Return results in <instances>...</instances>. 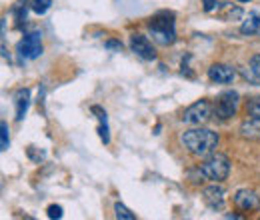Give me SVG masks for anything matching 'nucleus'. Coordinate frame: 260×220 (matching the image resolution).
Wrapping results in <instances>:
<instances>
[{"mask_svg":"<svg viewBox=\"0 0 260 220\" xmlns=\"http://www.w3.org/2000/svg\"><path fill=\"white\" fill-rule=\"evenodd\" d=\"M10 130H8V124L2 120L0 122V150L4 152V150H8V146H10V134H8Z\"/></svg>","mask_w":260,"mask_h":220,"instance_id":"nucleus-18","label":"nucleus"},{"mask_svg":"<svg viewBox=\"0 0 260 220\" xmlns=\"http://www.w3.org/2000/svg\"><path fill=\"white\" fill-rule=\"evenodd\" d=\"M14 102H16V122H22L26 112H28V104H30V90L28 88H20L16 96H14Z\"/></svg>","mask_w":260,"mask_h":220,"instance_id":"nucleus-12","label":"nucleus"},{"mask_svg":"<svg viewBox=\"0 0 260 220\" xmlns=\"http://www.w3.org/2000/svg\"><path fill=\"white\" fill-rule=\"evenodd\" d=\"M238 2H250V0H238Z\"/></svg>","mask_w":260,"mask_h":220,"instance_id":"nucleus-24","label":"nucleus"},{"mask_svg":"<svg viewBox=\"0 0 260 220\" xmlns=\"http://www.w3.org/2000/svg\"><path fill=\"white\" fill-rule=\"evenodd\" d=\"M240 136L246 138V140H260V118H254V116H248L240 122V128H238Z\"/></svg>","mask_w":260,"mask_h":220,"instance_id":"nucleus-11","label":"nucleus"},{"mask_svg":"<svg viewBox=\"0 0 260 220\" xmlns=\"http://www.w3.org/2000/svg\"><path fill=\"white\" fill-rule=\"evenodd\" d=\"M106 48H110V50H120V48H122V44H120V42L110 40V42H106Z\"/></svg>","mask_w":260,"mask_h":220,"instance_id":"nucleus-23","label":"nucleus"},{"mask_svg":"<svg viewBox=\"0 0 260 220\" xmlns=\"http://www.w3.org/2000/svg\"><path fill=\"white\" fill-rule=\"evenodd\" d=\"M260 30V12H250L248 18L240 24V32L242 34H256Z\"/></svg>","mask_w":260,"mask_h":220,"instance_id":"nucleus-15","label":"nucleus"},{"mask_svg":"<svg viewBox=\"0 0 260 220\" xmlns=\"http://www.w3.org/2000/svg\"><path fill=\"white\" fill-rule=\"evenodd\" d=\"M238 104H240V96L236 90H226L218 96L216 104H214V116L220 120H228L238 112Z\"/></svg>","mask_w":260,"mask_h":220,"instance_id":"nucleus-6","label":"nucleus"},{"mask_svg":"<svg viewBox=\"0 0 260 220\" xmlns=\"http://www.w3.org/2000/svg\"><path fill=\"white\" fill-rule=\"evenodd\" d=\"M28 6H30V2H28V0H18V2L12 6V12H14V16H16V22H18V24H22V22L26 20Z\"/></svg>","mask_w":260,"mask_h":220,"instance_id":"nucleus-16","label":"nucleus"},{"mask_svg":"<svg viewBox=\"0 0 260 220\" xmlns=\"http://www.w3.org/2000/svg\"><path fill=\"white\" fill-rule=\"evenodd\" d=\"M226 192L222 186H218L216 182L212 184V186H208V188L202 190V198H204V204L210 208V210H214V212H218V210H222L224 208V202H226V196H224Z\"/></svg>","mask_w":260,"mask_h":220,"instance_id":"nucleus-10","label":"nucleus"},{"mask_svg":"<svg viewBox=\"0 0 260 220\" xmlns=\"http://www.w3.org/2000/svg\"><path fill=\"white\" fill-rule=\"evenodd\" d=\"M218 134L210 128H202V126H196V128H190L186 132L180 134V144L192 154V156L198 158H206L210 156L216 146H218Z\"/></svg>","mask_w":260,"mask_h":220,"instance_id":"nucleus-1","label":"nucleus"},{"mask_svg":"<svg viewBox=\"0 0 260 220\" xmlns=\"http://www.w3.org/2000/svg\"><path fill=\"white\" fill-rule=\"evenodd\" d=\"M114 216H116V218H120V220H134L136 218L128 208L122 204V202H116V204H114Z\"/></svg>","mask_w":260,"mask_h":220,"instance_id":"nucleus-20","label":"nucleus"},{"mask_svg":"<svg viewBox=\"0 0 260 220\" xmlns=\"http://www.w3.org/2000/svg\"><path fill=\"white\" fill-rule=\"evenodd\" d=\"M242 76L246 78V80H250L252 84H260V54H254L252 58H250V64H248V68H244L242 70Z\"/></svg>","mask_w":260,"mask_h":220,"instance_id":"nucleus-14","label":"nucleus"},{"mask_svg":"<svg viewBox=\"0 0 260 220\" xmlns=\"http://www.w3.org/2000/svg\"><path fill=\"white\" fill-rule=\"evenodd\" d=\"M246 116L260 118V96H256V98H250V100L246 102Z\"/></svg>","mask_w":260,"mask_h":220,"instance_id":"nucleus-19","label":"nucleus"},{"mask_svg":"<svg viewBox=\"0 0 260 220\" xmlns=\"http://www.w3.org/2000/svg\"><path fill=\"white\" fill-rule=\"evenodd\" d=\"M130 50L140 60H146V62L156 60V50H154L152 42L148 40V36H144V34H132L130 36Z\"/></svg>","mask_w":260,"mask_h":220,"instance_id":"nucleus-7","label":"nucleus"},{"mask_svg":"<svg viewBox=\"0 0 260 220\" xmlns=\"http://www.w3.org/2000/svg\"><path fill=\"white\" fill-rule=\"evenodd\" d=\"M214 114V106L202 98V100H196L194 104H190L184 112H182V122L188 126H202L206 124Z\"/></svg>","mask_w":260,"mask_h":220,"instance_id":"nucleus-4","label":"nucleus"},{"mask_svg":"<svg viewBox=\"0 0 260 220\" xmlns=\"http://www.w3.org/2000/svg\"><path fill=\"white\" fill-rule=\"evenodd\" d=\"M206 74H208V80H210V82H216V84H230V82H234V78H236V68L230 66V64L216 62L208 68Z\"/></svg>","mask_w":260,"mask_h":220,"instance_id":"nucleus-8","label":"nucleus"},{"mask_svg":"<svg viewBox=\"0 0 260 220\" xmlns=\"http://www.w3.org/2000/svg\"><path fill=\"white\" fill-rule=\"evenodd\" d=\"M42 52H44V46H42V34L40 32H28L18 42V54L22 60H36L42 56Z\"/></svg>","mask_w":260,"mask_h":220,"instance_id":"nucleus-5","label":"nucleus"},{"mask_svg":"<svg viewBox=\"0 0 260 220\" xmlns=\"http://www.w3.org/2000/svg\"><path fill=\"white\" fill-rule=\"evenodd\" d=\"M148 32L152 40L160 46H168L176 40V26H174V16L160 12L148 20Z\"/></svg>","mask_w":260,"mask_h":220,"instance_id":"nucleus-2","label":"nucleus"},{"mask_svg":"<svg viewBox=\"0 0 260 220\" xmlns=\"http://www.w3.org/2000/svg\"><path fill=\"white\" fill-rule=\"evenodd\" d=\"M234 204L244 210V212H254L260 208V196L254 192V190H248V188H240L236 190V194L232 196Z\"/></svg>","mask_w":260,"mask_h":220,"instance_id":"nucleus-9","label":"nucleus"},{"mask_svg":"<svg viewBox=\"0 0 260 220\" xmlns=\"http://www.w3.org/2000/svg\"><path fill=\"white\" fill-rule=\"evenodd\" d=\"M204 2V12H212L216 8V0H202Z\"/></svg>","mask_w":260,"mask_h":220,"instance_id":"nucleus-22","label":"nucleus"},{"mask_svg":"<svg viewBox=\"0 0 260 220\" xmlns=\"http://www.w3.org/2000/svg\"><path fill=\"white\" fill-rule=\"evenodd\" d=\"M52 8V0H30V10L34 14H46Z\"/></svg>","mask_w":260,"mask_h":220,"instance_id":"nucleus-17","label":"nucleus"},{"mask_svg":"<svg viewBox=\"0 0 260 220\" xmlns=\"http://www.w3.org/2000/svg\"><path fill=\"white\" fill-rule=\"evenodd\" d=\"M198 170H200V176H204L206 180L222 182V180H226L228 174H230V160L224 154L212 152L210 156H206V160L198 166Z\"/></svg>","mask_w":260,"mask_h":220,"instance_id":"nucleus-3","label":"nucleus"},{"mask_svg":"<svg viewBox=\"0 0 260 220\" xmlns=\"http://www.w3.org/2000/svg\"><path fill=\"white\" fill-rule=\"evenodd\" d=\"M46 214H48V218H62V206H58V204H50L48 208H46Z\"/></svg>","mask_w":260,"mask_h":220,"instance_id":"nucleus-21","label":"nucleus"},{"mask_svg":"<svg viewBox=\"0 0 260 220\" xmlns=\"http://www.w3.org/2000/svg\"><path fill=\"white\" fill-rule=\"evenodd\" d=\"M92 112L98 116V134H100V140L104 144L110 142V132H108V116H106V110H102L100 106H92Z\"/></svg>","mask_w":260,"mask_h":220,"instance_id":"nucleus-13","label":"nucleus"}]
</instances>
